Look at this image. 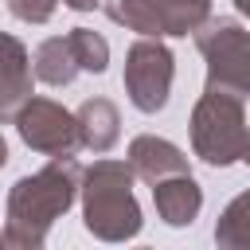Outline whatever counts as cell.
Listing matches in <instances>:
<instances>
[{
	"label": "cell",
	"mask_w": 250,
	"mask_h": 250,
	"mask_svg": "<svg viewBox=\"0 0 250 250\" xmlns=\"http://www.w3.org/2000/svg\"><path fill=\"white\" fill-rule=\"evenodd\" d=\"M82 172L86 168L74 160V152H59L39 172L16 180L8 191V215H4L0 246L39 250L47 242V230L55 227V219H62L66 207L82 195Z\"/></svg>",
	"instance_id": "obj_1"
},
{
	"label": "cell",
	"mask_w": 250,
	"mask_h": 250,
	"mask_svg": "<svg viewBox=\"0 0 250 250\" xmlns=\"http://www.w3.org/2000/svg\"><path fill=\"white\" fill-rule=\"evenodd\" d=\"M82 223L102 242H129L141 234L145 219L129 160H94L82 172Z\"/></svg>",
	"instance_id": "obj_2"
},
{
	"label": "cell",
	"mask_w": 250,
	"mask_h": 250,
	"mask_svg": "<svg viewBox=\"0 0 250 250\" xmlns=\"http://www.w3.org/2000/svg\"><path fill=\"white\" fill-rule=\"evenodd\" d=\"M250 145V121H246V98L207 86L191 109V148L203 164L227 168L246 156Z\"/></svg>",
	"instance_id": "obj_3"
},
{
	"label": "cell",
	"mask_w": 250,
	"mask_h": 250,
	"mask_svg": "<svg viewBox=\"0 0 250 250\" xmlns=\"http://www.w3.org/2000/svg\"><path fill=\"white\" fill-rule=\"evenodd\" d=\"M195 47L207 59V86L250 98V31L238 20H207L195 31Z\"/></svg>",
	"instance_id": "obj_4"
},
{
	"label": "cell",
	"mask_w": 250,
	"mask_h": 250,
	"mask_svg": "<svg viewBox=\"0 0 250 250\" xmlns=\"http://www.w3.org/2000/svg\"><path fill=\"white\" fill-rule=\"evenodd\" d=\"M105 16L137 35H195L211 20V0H102Z\"/></svg>",
	"instance_id": "obj_5"
},
{
	"label": "cell",
	"mask_w": 250,
	"mask_h": 250,
	"mask_svg": "<svg viewBox=\"0 0 250 250\" xmlns=\"http://www.w3.org/2000/svg\"><path fill=\"white\" fill-rule=\"evenodd\" d=\"M172 74H176V59L172 51L152 39V35H141L129 51H125V94L129 102L141 109V113H156L168 105V94H172Z\"/></svg>",
	"instance_id": "obj_6"
},
{
	"label": "cell",
	"mask_w": 250,
	"mask_h": 250,
	"mask_svg": "<svg viewBox=\"0 0 250 250\" xmlns=\"http://www.w3.org/2000/svg\"><path fill=\"white\" fill-rule=\"evenodd\" d=\"M16 129L23 137L27 148L43 152V156H59V152H78V117L70 109H62L51 98H27L23 109L16 113Z\"/></svg>",
	"instance_id": "obj_7"
},
{
	"label": "cell",
	"mask_w": 250,
	"mask_h": 250,
	"mask_svg": "<svg viewBox=\"0 0 250 250\" xmlns=\"http://www.w3.org/2000/svg\"><path fill=\"white\" fill-rule=\"evenodd\" d=\"M31 74L35 66H31L27 47L16 35L0 31V125L16 121V113L31 98Z\"/></svg>",
	"instance_id": "obj_8"
},
{
	"label": "cell",
	"mask_w": 250,
	"mask_h": 250,
	"mask_svg": "<svg viewBox=\"0 0 250 250\" xmlns=\"http://www.w3.org/2000/svg\"><path fill=\"white\" fill-rule=\"evenodd\" d=\"M129 168H133V176H141L145 184H156V180L191 172V168H188V156H184L172 141L152 137V133H141V137L129 141Z\"/></svg>",
	"instance_id": "obj_9"
},
{
	"label": "cell",
	"mask_w": 250,
	"mask_h": 250,
	"mask_svg": "<svg viewBox=\"0 0 250 250\" xmlns=\"http://www.w3.org/2000/svg\"><path fill=\"white\" fill-rule=\"evenodd\" d=\"M152 203L168 227H188V223H195V215L203 207V188L195 184L191 172H180V176L152 184Z\"/></svg>",
	"instance_id": "obj_10"
},
{
	"label": "cell",
	"mask_w": 250,
	"mask_h": 250,
	"mask_svg": "<svg viewBox=\"0 0 250 250\" xmlns=\"http://www.w3.org/2000/svg\"><path fill=\"white\" fill-rule=\"evenodd\" d=\"M74 117H78V141H82V148H90V152L102 156V152H109L117 145L121 117H117V105L109 98H86L74 109Z\"/></svg>",
	"instance_id": "obj_11"
},
{
	"label": "cell",
	"mask_w": 250,
	"mask_h": 250,
	"mask_svg": "<svg viewBox=\"0 0 250 250\" xmlns=\"http://www.w3.org/2000/svg\"><path fill=\"white\" fill-rule=\"evenodd\" d=\"M31 66H35V78H43L47 86H70L74 74H78V59H74L66 35H51V39H43V43L35 47Z\"/></svg>",
	"instance_id": "obj_12"
},
{
	"label": "cell",
	"mask_w": 250,
	"mask_h": 250,
	"mask_svg": "<svg viewBox=\"0 0 250 250\" xmlns=\"http://www.w3.org/2000/svg\"><path fill=\"white\" fill-rule=\"evenodd\" d=\"M215 242L223 250H250V191L234 195L223 207V215L215 223Z\"/></svg>",
	"instance_id": "obj_13"
},
{
	"label": "cell",
	"mask_w": 250,
	"mask_h": 250,
	"mask_svg": "<svg viewBox=\"0 0 250 250\" xmlns=\"http://www.w3.org/2000/svg\"><path fill=\"white\" fill-rule=\"evenodd\" d=\"M66 43H70V51H74V59H78V70L102 74V70L109 66V43H105L98 31H90V27H70V31H66Z\"/></svg>",
	"instance_id": "obj_14"
},
{
	"label": "cell",
	"mask_w": 250,
	"mask_h": 250,
	"mask_svg": "<svg viewBox=\"0 0 250 250\" xmlns=\"http://www.w3.org/2000/svg\"><path fill=\"white\" fill-rule=\"evenodd\" d=\"M62 0H8V12L23 23H47Z\"/></svg>",
	"instance_id": "obj_15"
},
{
	"label": "cell",
	"mask_w": 250,
	"mask_h": 250,
	"mask_svg": "<svg viewBox=\"0 0 250 250\" xmlns=\"http://www.w3.org/2000/svg\"><path fill=\"white\" fill-rule=\"evenodd\" d=\"M62 4H66V8H74V12H94L102 0H62Z\"/></svg>",
	"instance_id": "obj_16"
},
{
	"label": "cell",
	"mask_w": 250,
	"mask_h": 250,
	"mask_svg": "<svg viewBox=\"0 0 250 250\" xmlns=\"http://www.w3.org/2000/svg\"><path fill=\"white\" fill-rule=\"evenodd\" d=\"M8 164V141H4V133H0V168Z\"/></svg>",
	"instance_id": "obj_17"
},
{
	"label": "cell",
	"mask_w": 250,
	"mask_h": 250,
	"mask_svg": "<svg viewBox=\"0 0 250 250\" xmlns=\"http://www.w3.org/2000/svg\"><path fill=\"white\" fill-rule=\"evenodd\" d=\"M234 8H238L242 16H250V0H234Z\"/></svg>",
	"instance_id": "obj_18"
},
{
	"label": "cell",
	"mask_w": 250,
	"mask_h": 250,
	"mask_svg": "<svg viewBox=\"0 0 250 250\" xmlns=\"http://www.w3.org/2000/svg\"><path fill=\"white\" fill-rule=\"evenodd\" d=\"M242 160H246V164H250V145H246V156H242Z\"/></svg>",
	"instance_id": "obj_19"
}]
</instances>
